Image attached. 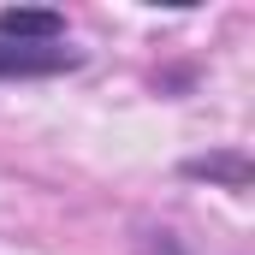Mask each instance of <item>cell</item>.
I'll list each match as a JSON object with an SVG mask.
<instances>
[{
	"label": "cell",
	"instance_id": "1",
	"mask_svg": "<svg viewBox=\"0 0 255 255\" xmlns=\"http://www.w3.org/2000/svg\"><path fill=\"white\" fill-rule=\"evenodd\" d=\"M83 54L77 48H18V42H0V83H18V77H60V71H77Z\"/></svg>",
	"mask_w": 255,
	"mask_h": 255
},
{
	"label": "cell",
	"instance_id": "2",
	"mask_svg": "<svg viewBox=\"0 0 255 255\" xmlns=\"http://www.w3.org/2000/svg\"><path fill=\"white\" fill-rule=\"evenodd\" d=\"M0 42L54 48V42H65V18L60 12H42V6H6V12H0Z\"/></svg>",
	"mask_w": 255,
	"mask_h": 255
},
{
	"label": "cell",
	"instance_id": "3",
	"mask_svg": "<svg viewBox=\"0 0 255 255\" xmlns=\"http://www.w3.org/2000/svg\"><path fill=\"white\" fill-rule=\"evenodd\" d=\"M184 172H196V178H232V190H244V178H250L238 154H232V160H190Z\"/></svg>",
	"mask_w": 255,
	"mask_h": 255
}]
</instances>
